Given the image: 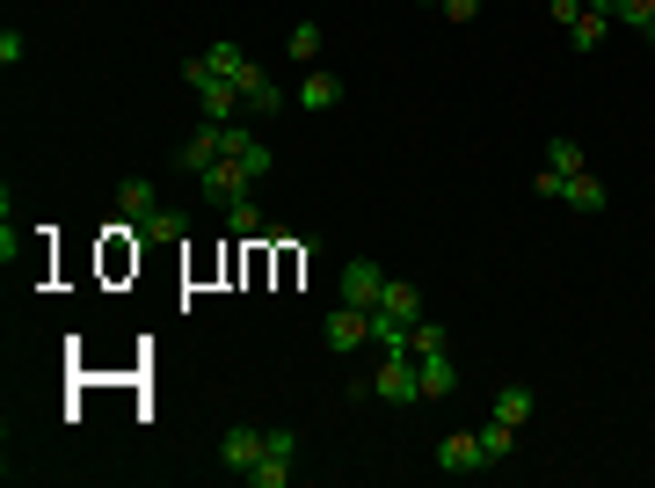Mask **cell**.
I'll return each mask as SVG.
<instances>
[{
  "label": "cell",
  "instance_id": "obj_18",
  "mask_svg": "<svg viewBox=\"0 0 655 488\" xmlns=\"http://www.w3.org/2000/svg\"><path fill=\"white\" fill-rule=\"evenodd\" d=\"M219 211H226V233H241V241H256V233H270V227H262V211L248 205V197H233V205H219Z\"/></svg>",
  "mask_w": 655,
  "mask_h": 488
},
{
  "label": "cell",
  "instance_id": "obj_11",
  "mask_svg": "<svg viewBox=\"0 0 655 488\" xmlns=\"http://www.w3.org/2000/svg\"><path fill=\"white\" fill-rule=\"evenodd\" d=\"M437 467H445V474H481L488 467V459H481V437H474V430H451L445 445H437Z\"/></svg>",
  "mask_w": 655,
  "mask_h": 488
},
{
  "label": "cell",
  "instance_id": "obj_26",
  "mask_svg": "<svg viewBox=\"0 0 655 488\" xmlns=\"http://www.w3.org/2000/svg\"><path fill=\"white\" fill-rule=\"evenodd\" d=\"M445 15L451 22H474V15H481V0H445Z\"/></svg>",
  "mask_w": 655,
  "mask_h": 488
},
{
  "label": "cell",
  "instance_id": "obj_7",
  "mask_svg": "<svg viewBox=\"0 0 655 488\" xmlns=\"http://www.w3.org/2000/svg\"><path fill=\"white\" fill-rule=\"evenodd\" d=\"M364 343H372V314L335 299V314H328V350H364Z\"/></svg>",
  "mask_w": 655,
  "mask_h": 488
},
{
  "label": "cell",
  "instance_id": "obj_17",
  "mask_svg": "<svg viewBox=\"0 0 655 488\" xmlns=\"http://www.w3.org/2000/svg\"><path fill=\"white\" fill-rule=\"evenodd\" d=\"M284 59L313 66V59H321V30H313V22H292V30H284Z\"/></svg>",
  "mask_w": 655,
  "mask_h": 488
},
{
  "label": "cell",
  "instance_id": "obj_5",
  "mask_svg": "<svg viewBox=\"0 0 655 488\" xmlns=\"http://www.w3.org/2000/svg\"><path fill=\"white\" fill-rule=\"evenodd\" d=\"M292 459H299V437L292 430H270V453L248 467V488H284V481H292Z\"/></svg>",
  "mask_w": 655,
  "mask_h": 488
},
{
  "label": "cell",
  "instance_id": "obj_20",
  "mask_svg": "<svg viewBox=\"0 0 655 488\" xmlns=\"http://www.w3.org/2000/svg\"><path fill=\"white\" fill-rule=\"evenodd\" d=\"M211 73H219V81H241V66H248V52H241V44H233V37H219V44H211Z\"/></svg>",
  "mask_w": 655,
  "mask_h": 488
},
{
  "label": "cell",
  "instance_id": "obj_4",
  "mask_svg": "<svg viewBox=\"0 0 655 488\" xmlns=\"http://www.w3.org/2000/svg\"><path fill=\"white\" fill-rule=\"evenodd\" d=\"M262 453H270V430H256V423H233V430L219 437V467L241 474V481H248V467H256Z\"/></svg>",
  "mask_w": 655,
  "mask_h": 488
},
{
  "label": "cell",
  "instance_id": "obj_15",
  "mask_svg": "<svg viewBox=\"0 0 655 488\" xmlns=\"http://www.w3.org/2000/svg\"><path fill=\"white\" fill-rule=\"evenodd\" d=\"M604 22H626V30H648L655 22V0H590Z\"/></svg>",
  "mask_w": 655,
  "mask_h": 488
},
{
  "label": "cell",
  "instance_id": "obj_3",
  "mask_svg": "<svg viewBox=\"0 0 655 488\" xmlns=\"http://www.w3.org/2000/svg\"><path fill=\"white\" fill-rule=\"evenodd\" d=\"M197 183H205V197H211V205H233V197H248V190H256L262 175H256V168H248V160H233V154H219V160H211V168H205V175H197Z\"/></svg>",
  "mask_w": 655,
  "mask_h": 488
},
{
  "label": "cell",
  "instance_id": "obj_8",
  "mask_svg": "<svg viewBox=\"0 0 655 488\" xmlns=\"http://www.w3.org/2000/svg\"><path fill=\"white\" fill-rule=\"evenodd\" d=\"M415 380H423V402H445L451 386H459V365H451V350H423V357H415Z\"/></svg>",
  "mask_w": 655,
  "mask_h": 488
},
{
  "label": "cell",
  "instance_id": "obj_14",
  "mask_svg": "<svg viewBox=\"0 0 655 488\" xmlns=\"http://www.w3.org/2000/svg\"><path fill=\"white\" fill-rule=\"evenodd\" d=\"M561 205H575V211H604V205H612V190H604V183H597V175H569V190H561Z\"/></svg>",
  "mask_w": 655,
  "mask_h": 488
},
{
  "label": "cell",
  "instance_id": "obj_9",
  "mask_svg": "<svg viewBox=\"0 0 655 488\" xmlns=\"http://www.w3.org/2000/svg\"><path fill=\"white\" fill-rule=\"evenodd\" d=\"M219 154H226V146H219V117H205L190 139H183V154H175V160H183V175H205Z\"/></svg>",
  "mask_w": 655,
  "mask_h": 488
},
{
  "label": "cell",
  "instance_id": "obj_23",
  "mask_svg": "<svg viewBox=\"0 0 655 488\" xmlns=\"http://www.w3.org/2000/svg\"><path fill=\"white\" fill-rule=\"evenodd\" d=\"M138 233H154V241H183V233H190V227H183V211H168V205H160L154 219L138 227Z\"/></svg>",
  "mask_w": 655,
  "mask_h": 488
},
{
  "label": "cell",
  "instance_id": "obj_22",
  "mask_svg": "<svg viewBox=\"0 0 655 488\" xmlns=\"http://www.w3.org/2000/svg\"><path fill=\"white\" fill-rule=\"evenodd\" d=\"M496 416L502 423H524V416H532V394H524V386H502V394H496Z\"/></svg>",
  "mask_w": 655,
  "mask_h": 488
},
{
  "label": "cell",
  "instance_id": "obj_27",
  "mask_svg": "<svg viewBox=\"0 0 655 488\" xmlns=\"http://www.w3.org/2000/svg\"><path fill=\"white\" fill-rule=\"evenodd\" d=\"M641 37H648V52H655V22H648V30H641Z\"/></svg>",
  "mask_w": 655,
  "mask_h": 488
},
{
  "label": "cell",
  "instance_id": "obj_16",
  "mask_svg": "<svg viewBox=\"0 0 655 488\" xmlns=\"http://www.w3.org/2000/svg\"><path fill=\"white\" fill-rule=\"evenodd\" d=\"M474 437H481V459H510V445H518V423L488 416V423H481V430H474Z\"/></svg>",
  "mask_w": 655,
  "mask_h": 488
},
{
  "label": "cell",
  "instance_id": "obj_25",
  "mask_svg": "<svg viewBox=\"0 0 655 488\" xmlns=\"http://www.w3.org/2000/svg\"><path fill=\"white\" fill-rule=\"evenodd\" d=\"M583 8H590V0H547V15H553V22H561V30H569V22H575V15H583Z\"/></svg>",
  "mask_w": 655,
  "mask_h": 488
},
{
  "label": "cell",
  "instance_id": "obj_13",
  "mask_svg": "<svg viewBox=\"0 0 655 488\" xmlns=\"http://www.w3.org/2000/svg\"><path fill=\"white\" fill-rule=\"evenodd\" d=\"M219 146H226V154H233V160H248V168H256V175H270V146H262L256 139V132H241V124H219Z\"/></svg>",
  "mask_w": 655,
  "mask_h": 488
},
{
  "label": "cell",
  "instance_id": "obj_21",
  "mask_svg": "<svg viewBox=\"0 0 655 488\" xmlns=\"http://www.w3.org/2000/svg\"><path fill=\"white\" fill-rule=\"evenodd\" d=\"M604 30H612V22H604L597 8H583V15L569 22V37H575V52H597V44H604Z\"/></svg>",
  "mask_w": 655,
  "mask_h": 488
},
{
  "label": "cell",
  "instance_id": "obj_6",
  "mask_svg": "<svg viewBox=\"0 0 655 488\" xmlns=\"http://www.w3.org/2000/svg\"><path fill=\"white\" fill-rule=\"evenodd\" d=\"M233 87H241V110H256V117H277V110L292 103V95H284V87H277L270 73L256 66V59H248V66H241V81H233Z\"/></svg>",
  "mask_w": 655,
  "mask_h": 488
},
{
  "label": "cell",
  "instance_id": "obj_10",
  "mask_svg": "<svg viewBox=\"0 0 655 488\" xmlns=\"http://www.w3.org/2000/svg\"><path fill=\"white\" fill-rule=\"evenodd\" d=\"M154 211H160V190L146 183V175H132V183L117 190V219H124V227H146Z\"/></svg>",
  "mask_w": 655,
  "mask_h": 488
},
{
  "label": "cell",
  "instance_id": "obj_2",
  "mask_svg": "<svg viewBox=\"0 0 655 488\" xmlns=\"http://www.w3.org/2000/svg\"><path fill=\"white\" fill-rule=\"evenodd\" d=\"M335 299H343V307H364V314H380L386 270H380L372 256H350V262H343V284H335Z\"/></svg>",
  "mask_w": 655,
  "mask_h": 488
},
{
  "label": "cell",
  "instance_id": "obj_19",
  "mask_svg": "<svg viewBox=\"0 0 655 488\" xmlns=\"http://www.w3.org/2000/svg\"><path fill=\"white\" fill-rule=\"evenodd\" d=\"M547 168H553V175H583L590 160H583V146H575L569 132H561V139H547Z\"/></svg>",
  "mask_w": 655,
  "mask_h": 488
},
{
  "label": "cell",
  "instance_id": "obj_12",
  "mask_svg": "<svg viewBox=\"0 0 655 488\" xmlns=\"http://www.w3.org/2000/svg\"><path fill=\"white\" fill-rule=\"evenodd\" d=\"M292 103L299 110H335V103H343V81H335L328 66H306V81L292 87Z\"/></svg>",
  "mask_w": 655,
  "mask_h": 488
},
{
  "label": "cell",
  "instance_id": "obj_1",
  "mask_svg": "<svg viewBox=\"0 0 655 488\" xmlns=\"http://www.w3.org/2000/svg\"><path fill=\"white\" fill-rule=\"evenodd\" d=\"M372 394L394 408H415L423 402V380H415V357H401V350H380V372H372Z\"/></svg>",
  "mask_w": 655,
  "mask_h": 488
},
{
  "label": "cell",
  "instance_id": "obj_24",
  "mask_svg": "<svg viewBox=\"0 0 655 488\" xmlns=\"http://www.w3.org/2000/svg\"><path fill=\"white\" fill-rule=\"evenodd\" d=\"M0 66H22V30H15V22L0 30Z\"/></svg>",
  "mask_w": 655,
  "mask_h": 488
}]
</instances>
